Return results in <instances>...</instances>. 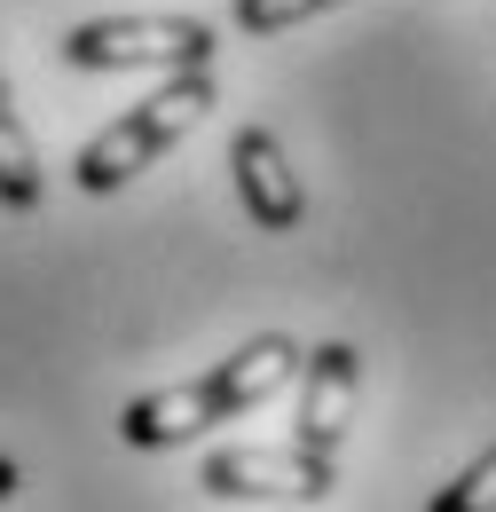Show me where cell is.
Returning <instances> with one entry per match:
<instances>
[{"instance_id":"obj_1","label":"cell","mask_w":496,"mask_h":512,"mask_svg":"<svg viewBox=\"0 0 496 512\" xmlns=\"http://www.w3.org/2000/svg\"><path fill=\"white\" fill-rule=\"evenodd\" d=\"M300 363H308V347L260 331V339H245L229 363H213L205 379H182V386H166V394L126 402L119 434L134 449H174V442H189V434H205V426H229V418L260 410L268 394H284V386L300 379Z\"/></svg>"},{"instance_id":"obj_2","label":"cell","mask_w":496,"mask_h":512,"mask_svg":"<svg viewBox=\"0 0 496 512\" xmlns=\"http://www.w3.org/2000/svg\"><path fill=\"white\" fill-rule=\"evenodd\" d=\"M213 103H221L213 64H205V71H174L150 103H134L126 119H111V127L79 150V166H71V174H79V190H87V197L126 190V182H134V174H150V158H166V150H174V142L213 111Z\"/></svg>"},{"instance_id":"obj_3","label":"cell","mask_w":496,"mask_h":512,"mask_svg":"<svg viewBox=\"0 0 496 512\" xmlns=\"http://www.w3.org/2000/svg\"><path fill=\"white\" fill-rule=\"evenodd\" d=\"M221 32L205 16H95L63 40L71 71H205Z\"/></svg>"},{"instance_id":"obj_4","label":"cell","mask_w":496,"mask_h":512,"mask_svg":"<svg viewBox=\"0 0 496 512\" xmlns=\"http://www.w3.org/2000/svg\"><path fill=\"white\" fill-rule=\"evenodd\" d=\"M339 489V457H315V449H213L205 457V497H331Z\"/></svg>"},{"instance_id":"obj_5","label":"cell","mask_w":496,"mask_h":512,"mask_svg":"<svg viewBox=\"0 0 496 512\" xmlns=\"http://www.w3.org/2000/svg\"><path fill=\"white\" fill-rule=\"evenodd\" d=\"M355 394H363V355L347 339H323L300 363V418H292V442L315 457H339L347 426H355Z\"/></svg>"},{"instance_id":"obj_6","label":"cell","mask_w":496,"mask_h":512,"mask_svg":"<svg viewBox=\"0 0 496 512\" xmlns=\"http://www.w3.org/2000/svg\"><path fill=\"white\" fill-rule=\"evenodd\" d=\"M229 174H237V197H245L252 229H268V237H276V229H300L308 190H300V174H292V150L268 127H245L229 142Z\"/></svg>"},{"instance_id":"obj_7","label":"cell","mask_w":496,"mask_h":512,"mask_svg":"<svg viewBox=\"0 0 496 512\" xmlns=\"http://www.w3.org/2000/svg\"><path fill=\"white\" fill-rule=\"evenodd\" d=\"M40 150H32V134L16 127V111H0V205L8 213H32L40 205Z\"/></svg>"},{"instance_id":"obj_8","label":"cell","mask_w":496,"mask_h":512,"mask_svg":"<svg viewBox=\"0 0 496 512\" xmlns=\"http://www.w3.org/2000/svg\"><path fill=\"white\" fill-rule=\"evenodd\" d=\"M323 8H347V0H237L229 16H237V32L268 40V32H292V24H308V16H323Z\"/></svg>"},{"instance_id":"obj_9","label":"cell","mask_w":496,"mask_h":512,"mask_svg":"<svg viewBox=\"0 0 496 512\" xmlns=\"http://www.w3.org/2000/svg\"><path fill=\"white\" fill-rule=\"evenodd\" d=\"M426 512H496V442L481 449V457H473V465H465Z\"/></svg>"},{"instance_id":"obj_10","label":"cell","mask_w":496,"mask_h":512,"mask_svg":"<svg viewBox=\"0 0 496 512\" xmlns=\"http://www.w3.org/2000/svg\"><path fill=\"white\" fill-rule=\"evenodd\" d=\"M16 489H24V473H16V465H8V457H0V505H8V497H16Z\"/></svg>"},{"instance_id":"obj_11","label":"cell","mask_w":496,"mask_h":512,"mask_svg":"<svg viewBox=\"0 0 496 512\" xmlns=\"http://www.w3.org/2000/svg\"><path fill=\"white\" fill-rule=\"evenodd\" d=\"M0 111H8V71H0Z\"/></svg>"}]
</instances>
